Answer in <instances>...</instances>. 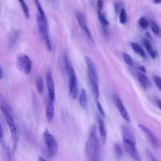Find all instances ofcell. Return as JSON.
<instances>
[{
	"instance_id": "obj_4",
	"label": "cell",
	"mask_w": 161,
	"mask_h": 161,
	"mask_svg": "<svg viewBox=\"0 0 161 161\" xmlns=\"http://www.w3.org/2000/svg\"><path fill=\"white\" fill-rule=\"evenodd\" d=\"M85 62L87 66L88 76L92 94L95 101L98 100L100 98V89L98 86V75L97 69L89 57H85Z\"/></svg>"
},
{
	"instance_id": "obj_18",
	"label": "cell",
	"mask_w": 161,
	"mask_h": 161,
	"mask_svg": "<svg viewBox=\"0 0 161 161\" xmlns=\"http://www.w3.org/2000/svg\"><path fill=\"white\" fill-rule=\"evenodd\" d=\"M143 44L145 45V47H146V50H147V52H149V53L150 54L153 59H155L157 55V52L156 50H154V49L152 47V45L151 44V42H150L148 40H143Z\"/></svg>"
},
{
	"instance_id": "obj_28",
	"label": "cell",
	"mask_w": 161,
	"mask_h": 161,
	"mask_svg": "<svg viewBox=\"0 0 161 161\" xmlns=\"http://www.w3.org/2000/svg\"><path fill=\"white\" fill-rule=\"evenodd\" d=\"M150 23H151V29H152V31L154 32V34L155 35H158L159 34V26H157V25L156 24V23H155L154 21L151 20V22H150Z\"/></svg>"
},
{
	"instance_id": "obj_34",
	"label": "cell",
	"mask_w": 161,
	"mask_h": 161,
	"mask_svg": "<svg viewBox=\"0 0 161 161\" xmlns=\"http://www.w3.org/2000/svg\"><path fill=\"white\" fill-rule=\"evenodd\" d=\"M3 129L1 121H0V141H1V143L3 142Z\"/></svg>"
},
{
	"instance_id": "obj_31",
	"label": "cell",
	"mask_w": 161,
	"mask_h": 161,
	"mask_svg": "<svg viewBox=\"0 0 161 161\" xmlns=\"http://www.w3.org/2000/svg\"><path fill=\"white\" fill-rule=\"evenodd\" d=\"M154 83L155 85L157 86V88L161 91V78L159 76L154 77Z\"/></svg>"
},
{
	"instance_id": "obj_16",
	"label": "cell",
	"mask_w": 161,
	"mask_h": 161,
	"mask_svg": "<svg viewBox=\"0 0 161 161\" xmlns=\"http://www.w3.org/2000/svg\"><path fill=\"white\" fill-rule=\"evenodd\" d=\"M79 105L83 108L86 109L87 108L88 106V98H87V94L86 90L83 88L80 89V93L79 94Z\"/></svg>"
},
{
	"instance_id": "obj_40",
	"label": "cell",
	"mask_w": 161,
	"mask_h": 161,
	"mask_svg": "<svg viewBox=\"0 0 161 161\" xmlns=\"http://www.w3.org/2000/svg\"><path fill=\"white\" fill-rule=\"evenodd\" d=\"M155 3H161V0H154Z\"/></svg>"
},
{
	"instance_id": "obj_5",
	"label": "cell",
	"mask_w": 161,
	"mask_h": 161,
	"mask_svg": "<svg viewBox=\"0 0 161 161\" xmlns=\"http://www.w3.org/2000/svg\"><path fill=\"white\" fill-rule=\"evenodd\" d=\"M37 21L38 25L40 34L44 40L45 44L47 47L48 50H52V44L48 31V23L46 17H44L40 15L37 13Z\"/></svg>"
},
{
	"instance_id": "obj_30",
	"label": "cell",
	"mask_w": 161,
	"mask_h": 161,
	"mask_svg": "<svg viewBox=\"0 0 161 161\" xmlns=\"http://www.w3.org/2000/svg\"><path fill=\"white\" fill-rule=\"evenodd\" d=\"M96 106H97V108L100 112V115L103 116V117H105V111H104V109L103 108V106H102V105L101 104L100 102L99 101V100H97L96 101Z\"/></svg>"
},
{
	"instance_id": "obj_22",
	"label": "cell",
	"mask_w": 161,
	"mask_h": 161,
	"mask_svg": "<svg viewBox=\"0 0 161 161\" xmlns=\"http://www.w3.org/2000/svg\"><path fill=\"white\" fill-rule=\"evenodd\" d=\"M18 1L20 3L21 5V7L23 10V12L25 14V17L29 19L30 18V10L27 4L25 3V0H18Z\"/></svg>"
},
{
	"instance_id": "obj_25",
	"label": "cell",
	"mask_w": 161,
	"mask_h": 161,
	"mask_svg": "<svg viewBox=\"0 0 161 161\" xmlns=\"http://www.w3.org/2000/svg\"><path fill=\"white\" fill-rule=\"evenodd\" d=\"M34 2H35V7L37 8L38 14L40 15L41 16H42V17H45V14L44 13V10H43V8H42V7L41 6V4H40V1H39V0H34Z\"/></svg>"
},
{
	"instance_id": "obj_10",
	"label": "cell",
	"mask_w": 161,
	"mask_h": 161,
	"mask_svg": "<svg viewBox=\"0 0 161 161\" xmlns=\"http://www.w3.org/2000/svg\"><path fill=\"white\" fill-rule=\"evenodd\" d=\"M123 143L124 148L130 156H131L135 161H141V157L139 156L135 147L136 143L128 141H123Z\"/></svg>"
},
{
	"instance_id": "obj_1",
	"label": "cell",
	"mask_w": 161,
	"mask_h": 161,
	"mask_svg": "<svg viewBox=\"0 0 161 161\" xmlns=\"http://www.w3.org/2000/svg\"><path fill=\"white\" fill-rule=\"evenodd\" d=\"M85 154L88 161H101L100 144L95 125L91 128L88 141L86 143Z\"/></svg>"
},
{
	"instance_id": "obj_37",
	"label": "cell",
	"mask_w": 161,
	"mask_h": 161,
	"mask_svg": "<svg viewBox=\"0 0 161 161\" xmlns=\"http://www.w3.org/2000/svg\"><path fill=\"white\" fill-rule=\"evenodd\" d=\"M38 160H39V161H47L46 159H45L44 157H41V156H39V157Z\"/></svg>"
},
{
	"instance_id": "obj_14",
	"label": "cell",
	"mask_w": 161,
	"mask_h": 161,
	"mask_svg": "<svg viewBox=\"0 0 161 161\" xmlns=\"http://www.w3.org/2000/svg\"><path fill=\"white\" fill-rule=\"evenodd\" d=\"M55 110L53 106V102L47 98L45 103V115L47 120L49 121H51L54 116Z\"/></svg>"
},
{
	"instance_id": "obj_11",
	"label": "cell",
	"mask_w": 161,
	"mask_h": 161,
	"mask_svg": "<svg viewBox=\"0 0 161 161\" xmlns=\"http://www.w3.org/2000/svg\"><path fill=\"white\" fill-rule=\"evenodd\" d=\"M113 100L114 103L117 107V109L119 110L121 116L123 118V119L126 120L127 121L129 122L130 117L129 115H128V113L126 110L124 105H123L120 98L116 94H113Z\"/></svg>"
},
{
	"instance_id": "obj_32",
	"label": "cell",
	"mask_w": 161,
	"mask_h": 161,
	"mask_svg": "<svg viewBox=\"0 0 161 161\" xmlns=\"http://www.w3.org/2000/svg\"><path fill=\"white\" fill-rule=\"evenodd\" d=\"M103 7V0H98V13H101Z\"/></svg>"
},
{
	"instance_id": "obj_9",
	"label": "cell",
	"mask_w": 161,
	"mask_h": 161,
	"mask_svg": "<svg viewBox=\"0 0 161 161\" xmlns=\"http://www.w3.org/2000/svg\"><path fill=\"white\" fill-rule=\"evenodd\" d=\"M76 19L78 20V22L79 25L80 29L84 32L85 35L87 37V38L92 42H94V40L93 38L92 34H91L89 29L88 27V25L86 23V21L84 18V16L83 14L80 12H77L76 14Z\"/></svg>"
},
{
	"instance_id": "obj_26",
	"label": "cell",
	"mask_w": 161,
	"mask_h": 161,
	"mask_svg": "<svg viewBox=\"0 0 161 161\" xmlns=\"http://www.w3.org/2000/svg\"><path fill=\"white\" fill-rule=\"evenodd\" d=\"M115 152L116 157L118 159H120L121 157L122 154H123V151H122L121 146L119 143H116L115 145Z\"/></svg>"
},
{
	"instance_id": "obj_21",
	"label": "cell",
	"mask_w": 161,
	"mask_h": 161,
	"mask_svg": "<svg viewBox=\"0 0 161 161\" xmlns=\"http://www.w3.org/2000/svg\"><path fill=\"white\" fill-rule=\"evenodd\" d=\"M35 86L37 91H38V93L40 94H42L43 91H44V80L42 77H38L36 79L35 81Z\"/></svg>"
},
{
	"instance_id": "obj_8",
	"label": "cell",
	"mask_w": 161,
	"mask_h": 161,
	"mask_svg": "<svg viewBox=\"0 0 161 161\" xmlns=\"http://www.w3.org/2000/svg\"><path fill=\"white\" fill-rule=\"evenodd\" d=\"M45 82L47 88L48 96L47 98L54 102L56 98V90L54 80H53L52 74L50 69H48L45 75Z\"/></svg>"
},
{
	"instance_id": "obj_36",
	"label": "cell",
	"mask_w": 161,
	"mask_h": 161,
	"mask_svg": "<svg viewBox=\"0 0 161 161\" xmlns=\"http://www.w3.org/2000/svg\"><path fill=\"white\" fill-rule=\"evenodd\" d=\"M3 70L1 67H0V80H1L3 78Z\"/></svg>"
},
{
	"instance_id": "obj_17",
	"label": "cell",
	"mask_w": 161,
	"mask_h": 161,
	"mask_svg": "<svg viewBox=\"0 0 161 161\" xmlns=\"http://www.w3.org/2000/svg\"><path fill=\"white\" fill-rule=\"evenodd\" d=\"M137 78L143 88L146 89L150 86V82L148 78L143 72H138L137 74Z\"/></svg>"
},
{
	"instance_id": "obj_13",
	"label": "cell",
	"mask_w": 161,
	"mask_h": 161,
	"mask_svg": "<svg viewBox=\"0 0 161 161\" xmlns=\"http://www.w3.org/2000/svg\"><path fill=\"white\" fill-rule=\"evenodd\" d=\"M138 127L145 134H146L149 141L152 143V145H154V146H158L159 142L157 141V138L155 137L152 132L147 127L144 126L142 124H138Z\"/></svg>"
},
{
	"instance_id": "obj_29",
	"label": "cell",
	"mask_w": 161,
	"mask_h": 161,
	"mask_svg": "<svg viewBox=\"0 0 161 161\" xmlns=\"http://www.w3.org/2000/svg\"><path fill=\"white\" fill-rule=\"evenodd\" d=\"M123 60H124L125 62L128 64V65H129V66H133V60H132V57L128 55L127 54V53H124V54H123Z\"/></svg>"
},
{
	"instance_id": "obj_27",
	"label": "cell",
	"mask_w": 161,
	"mask_h": 161,
	"mask_svg": "<svg viewBox=\"0 0 161 161\" xmlns=\"http://www.w3.org/2000/svg\"><path fill=\"white\" fill-rule=\"evenodd\" d=\"M138 23L139 26H140L142 29H146L149 26V21L144 17H141L139 19Z\"/></svg>"
},
{
	"instance_id": "obj_24",
	"label": "cell",
	"mask_w": 161,
	"mask_h": 161,
	"mask_svg": "<svg viewBox=\"0 0 161 161\" xmlns=\"http://www.w3.org/2000/svg\"><path fill=\"white\" fill-rule=\"evenodd\" d=\"M119 19H120V22L121 24L124 25L126 23L127 19V13H126V10L124 8L121 9Z\"/></svg>"
},
{
	"instance_id": "obj_6",
	"label": "cell",
	"mask_w": 161,
	"mask_h": 161,
	"mask_svg": "<svg viewBox=\"0 0 161 161\" xmlns=\"http://www.w3.org/2000/svg\"><path fill=\"white\" fill-rule=\"evenodd\" d=\"M43 139L47 147V152L49 157H53L57 154L59 146L55 137L47 130H45L43 133Z\"/></svg>"
},
{
	"instance_id": "obj_3",
	"label": "cell",
	"mask_w": 161,
	"mask_h": 161,
	"mask_svg": "<svg viewBox=\"0 0 161 161\" xmlns=\"http://www.w3.org/2000/svg\"><path fill=\"white\" fill-rule=\"evenodd\" d=\"M64 67L69 79V90L71 98L76 100L78 97V84L76 73L68 56L65 53L64 56Z\"/></svg>"
},
{
	"instance_id": "obj_33",
	"label": "cell",
	"mask_w": 161,
	"mask_h": 161,
	"mask_svg": "<svg viewBox=\"0 0 161 161\" xmlns=\"http://www.w3.org/2000/svg\"><path fill=\"white\" fill-rule=\"evenodd\" d=\"M147 157H149V160L151 161H158L154 157V155L152 154V153L151 152L149 151V150H147Z\"/></svg>"
},
{
	"instance_id": "obj_15",
	"label": "cell",
	"mask_w": 161,
	"mask_h": 161,
	"mask_svg": "<svg viewBox=\"0 0 161 161\" xmlns=\"http://www.w3.org/2000/svg\"><path fill=\"white\" fill-rule=\"evenodd\" d=\"M123 141H128L136 143L135 138L130 130L126 126H123L121 128Z\"/></svg>"
},
{
	"instance_id": "obj_23",
	"label": "cell",
	"mask_w": 161,
	"mask_h": 161,
	"mask_svg": "<svg viewBox=\"0 0 161 161\" xmlns=\"http://www.w3.org/2000/svg\"><path fill=\"white\" fill-rule=\"evenodd\" d=\"M98 17H99L100 23H101L102 26H103V28L104 30L106 31V27L109 25L108 21L107 20V19H106V17H105V15L104 13L101 12V13H98Z\"/></svg>"
},
{
	"instance_id": "obj_2",
	"label": "cell",
	"mask_w": 161,
	"mask_h": 161,
	"mask_svg": "<svg viewBox=\"0 0 161 161\" xmlns=\"http://www.w3.org/2000/svg\"><path fill=\"white\" fill-rule=\"evenodd\" d=\"M0 109L4 117V119L8 126L9 130L10 132L11 138L13 143V146L15 150L18 145L19 138H20V128L14 119V117L9 111L7 106L1 104L0 106Z\"/></svg>"
},
{
	"instance_id": "obj_12",
	"label": "cell",
	"mask_w": 161,
	"mask_h": 161,
	"mask_svg": "<svg viewBox=\"0 0 161 161\" xmlns=\"http://www.w3.org/2000/svg\"><path fill=\"white\" fill-rule=\"evenodd\" d=\"M97 120L98 123V130L100 133V140L103 145H105L107 139V133H106V128L105 126V123L103 119L100 116L98 115Z\"/></svg>"
},
{
	"instance_id": "obj_39",
	"label": "cell",
	"mask_w": 161,
	"mask_h": 161,
	"mask_svg": "<svg viewBox=\"0 0 161 161\" xmlns=\"http://www.w3.org/2000/svg\"><path fill=\"white\" fill-rule=\"evenodd\" d=\"M146 35H147V37H148V38H149L150 39H152V37H151V35H150V34L149 33V32H147V33H146Z\"/></svg>"
},
{
	"instance_id": "obj_20",
	"label": "cell",
	"mask_w": 161,
	"mask_h": 161,
	"mask_svg": "<svg viewBox=\"0 0 161 161\" xmlns=\"http://www.w3.org/2000/svg\"><path fill=\"white\" fill-rule=\"evenodd\" d=\"M19 33L17 31H12L9 36V46L13 47L18 39Z\"/></svg>"
},
{
	"instance_id": "obj_19",
	"label": "cell",
	"mask_w": 161,
	"mask_h": 161,
	"mask_svg": "<svg viewBox=\"0 0 161 161\" xmlns=\"http://www.w3.org/2000/svg\"><path fill=\"white\" fill-rule=\"evenodd\" d=\"M132 47L134 52L137 53V54H138L139 56L144 59L147 57L146 52L144 51V50L142 49V47L140 45L137 44V43H132Z\"/></svg>"
},
{
	"instance_id": "obj_35",
	"label": "cell",
	"mask_w": 161,
	"mask_h": 161,
	"mask_svg": "<svg viewBox=\"0 0 161 161\" xmlns=\"http://www.w3.org/2000/svg\"><path fill=\"white\" fill-rule=\"evenodd\" d=\"M139 69H140V70L143 72V73H145L146 72V68H145V67L143 66H140V67H139Z\"/></svg>"
},
{
	"instance_id": "obj_38",
	"label": "cell",
	"mask_w": 161,
	"mask_h": 161,
	"mask_svg": "<svg viewBox=\"0 0 161 161\" xmlns=\"http://www.w3.org/2000/svg\"><path fill=\"white\" fill-rule=\"evenodd\" d=\"M157 105H158V106L159 107V108L161 110V101H157Z\"/></svg>"
},
{
	"instance_id": "obj_7",
	"label": "cell",
	"mask_w": 161,
	"mask_h": 161,
	"mask_svg": "<svg viewBox=\"0 0 161 161\" xmlns=\"http://www.w3.org/2000/svg\"><path fill=\"white\" fill-rule=\"evenodd\" d=\"M16 64L19 70L25 74L30 73L32 68V62L30 58L25 53H20L16 56Z\"/></svg>"
}]
</instances>
